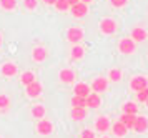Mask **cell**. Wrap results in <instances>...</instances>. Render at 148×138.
<instances>
[{
    "label": "cell",
    "mask_w": 148,
    "mask_h": 138,
    "mask_svg": "<svg viewBox=\"0 0 148 138\" xmlns=\"http://www.w3.org/2000/svg\"><path fill=\"white\" fill-rule=\"evenodd\" d=\"M37 133L42 135V137H50L53 133V123L45 118L38 120V123H37Z\"/></svg>",
    "instance_id": "cell-1"
},
{
    "label": "cell",
    "mask_w": 148,
    "mask_h": 138,
    "mask_svg": "<svg viewBox=\"0 0 148 138\" xmlns=\"http://www.w3.org/2000/svg\"><path fill=\"white\" fill-rule=\"evenodd\" d=\"M118 50L123 55H132L136 50V45H135V42L132 38H121L118 42Z\"/></svg>",
    "instance_id": "cell-2"
},
{
    "label": "cell",
    "mask_w": 148,
    "mask_h": 138,
    "mask_svg": "<svg viewBox=\"0 0 148 138\" xmlns=\"http://www.w3.org/2000/svg\"><path fill=\"white\" fill-rule=\"evenodd\" d=\"M100 32L105 35H113L116 32V22L113 19H103L100 22Z\"/></svg>",
    "instance_id": "cell-3"
},
{
    "label": "cell",
    "mask_w": 148,
    "mask_h": 138,
    "mask_svg": "<svg viewBox=\"0 0 148 138\" xmlns=\"http://www.w3.org/2000/svg\"><path fill=\"white\" fill-rule=\"evenodd\" d=\"M67 40L70 43H78L83 40V30L78 27H70L67 30Z\"/></svg>",
    "instance_id": "cell-4"
},
{
    "label": "cell",
    "mask_w": 148,
    "mask_h": 138,
    "mask_svg": "<svg viewBox=\"0 0 148 138\" xmlns=\"http://www.w3.org/2000/svg\"><path fill=\"white\" fill-rule=\"evenodd\" d=\"M147 87H148V80L145 78V77H141V75L133 77V78L130 80V88H132L133 92H140V90L147 88Z\"/></svg>",
    "instance_id": "cell-5"
},
{
    "label": "cell",
    "mask_w": 148,
    "mask_h": 138,
    "mask_svg": "<svg viewBox=\"0 0 148 138\" xmlns=\"http://www.w3.org/2000/svg\"><path fill=\"white\" fill-rule=\"evenodd\" d=\"M90 88L93 90V93H98V95H100L101 92H105L108 88V80L105 78V77H98V78L93 80V83L90 85Z\"/></svg>",
    "instance_id": "cell-6"
},
{
    "label": "cell",
    "mask_w": 148,
    "mask_h": 138,
    "mask_svg": "<svg viewBox=\"0 0 148 138\" xmlns=\"http://www.w3.org/2000/svg\"><path fill=\"white\" fill-rule=\"evenodd\" d=\"M112 128V122H110V118L108 117H98V118L95 120V130L100 133H105L108 132Z\"/></svg>",
    "instance_id": "cell-7"
},
{
    "label": "cell",
    "mask_w": 148,
    "mask_h": 138,
    "mask_svg": "<svg viewBox=\"0 0 148 138\" xmlns=\"http://www.w3.org/2000/svg\"><path fill=\"white\" fill-rule=\"evenodd\" d=\"M70 10H72V15H73V17L82 19V17H85L88 13V5L83 3V2H78V3H75V5L70 7Z\"/></svg>",
    "instance_id": "cell-8"
},
{
    "label": "cell",
    "mask_w": 148,
    "mask_h": 138,
    "mask_svg": "<svg viewBox=\"0 0 148 138\" xmlns=\"http://www.w3.org/2000/svg\"><path fill=\"white\" fill-rule=\"evenodd\" d=\"M42 92H43V87H42V83L40 82H37V80H35L34 83L27 85V95L30 97V98H37V97H40Z\"/></svg>",
    "instance_id": "cell-9"
},
{
    "label": "cell",
    "mask_w": 148,
    "mask_h": 138,
    "mask_svg": "<svg viewBox=\"0 0 148 138\" xmlns=\"http://www.w3.org/2000/svg\"><path fill=\"white\" fill-rule=\"evenodd\" d=\"M18 72V67L12 63V62H7V63H3V65L0 67V73L3 75V77H15Z\"/></svg>",
    "instance_id": "cell-10"
},
{
    "label": "cell",
    "mask_w": 148,
    "mask_h": 138,
    "mask_svg": "<svg viewBox=\"0 0 148 138\" xmlns=\"http://www.w3.org/2000/svg\"><path fill=\"white\" fill-rule=\"evenodd\" d=\"M87 108L83 106H72V112H70V117L73 122H82V120L87 118Z\"/></svg>",
    "instance_id": "cell-11"
},
{
    "label": "cell",
    "mask_w": 148,
    "mask_h": 138,
    "mask_svg": "<svg viewBox=\"0 0 148 138\" xmlns=\"http://www.w3.org/2000/svg\"><path fill=\"white\" fill-rule=\"evenodd\" d=\"M147 38H148V32L145 28L135 27L133 30H132V40H133L135 43H136V42H145Z\"/></svg>",
    "instance_id": "cell-12"
},
{
    "label": "cell",
    "mask_w": 148,
    "mask_h": 138,
    "mask_svg": "<svg viewBox=\"0 0 148 138\" xmlns=\"http://www.w3.org/2000/svg\"><path fill=\"white\" fill-rule=\"evenodd\" d=\"M90 85H87V83H83V82H80V83H77V85L73 87V93L77 95V97H83V98H87L88 95H90Z\"/></svg>",
    "instance_id": "cell-13"
},
{
    "label": "cell",
    "mask_w": 148,
    "mask_h": 138,
    "mask_svg": "<svg viewBox=\"0 0 148 138\" xmlns=\"http://www.w3.org/2000/svg\"><path fill=\"white\" fill-rule=\"evenodd\" d=\"M58 78H60L62 83H73L75 82V72L70 70V68H63V70H60V73H58Z\"/></svg>",
    "instance_id": "cell-14"
},
{
    "label": "cell",
    "mask_w": 148,
    "mask_h": 138,
    "mask_svg": "<svg viewBox=\"0 0 148 138\" xmlns=\"http://www.w3.org/2000/svg\"><path fill=\"white\" fill-rule=\"evenodd\" d=\"M133 130L136 133H145L148 130V118L147 117H136L135 120V125H133Z\"/></svg>",
    "instance_id": "cell-15"
},
{
    "label": "cell",
    "mask_w": 148,
    "mask_h": 138,
    "mask_svg": "<svg viewBox=\"0 0 148 138\" xmlns=\"http://www.w3.org/2000/svg\"><path fill=\"white\" fill-rule=\"evenodd\" d=\"M47 48L45 47H35L34 50H32V58L35 62H45L47 60Z\"/></svg>",
    "instance_id": "cell-16"
},
{
    "label": "cell",
    "mask_w": 148,
    "mask_h": 138,
    "mask_svg": "<svg viewBox=\"0 0 148 138\" xmlns=\"http://www.w3.org/2000/svg\"><path fill=\"white\" fill-rule=\"evenodd\" d=\"M112 132H113L115 137H120V138H121V137H125V135L128 133V128L123 125V123H121L120 120H118V122L112 123Z\"/></svg>",
    "instance_id": "cell-17"
},
{
    "label": "cell",
    "mask_w": 148,
    "mask_h": 138,
    "mask_svg": "<svg viewBox=\"0 0 148 138\" xmlns=\"http://www.w3.org/2000/svg\"><path fill=\"white\" fill-rule=\"evenodd\" d=\"M85 100H87V108H98L101 105V98L98 93H90Z\"/></svg>",
    "instance_id": "cell-18"
},
{
    "label": "cell",
    "mask_w": 148,
    "mask_h": 138,
    "mask_svg": "<svg viewBox=\"0 0 148 138\" xmlns=\"http://www.w3.org/2000/svg\"><path fill=\"white\" fill-rule=\"evenodd\" d=\"M135 120H136V115H128V113H121V117H120V122H121V123H123L125 126H127L128 130H133Z\"/></svg>",
    "instance_id": "cell-19"
},
{
    "label": "cell",
    "mask_w": 148,
    "mask_h": 138,
    "mask_svg": "<svg viewBox=\"0 0 148 138\" xmlns=\"http://www.w3.org/2000/svg\"><path fill=\"white\" fill-rule=\"evenodd\" d=\"M121 112L128 113V115H136L138 113V105L135 102H127V103H123V106H121Z\"/></svg>",
    "instance_id": "cell-20"
},
{
    "label": "cell",
    "mask_w": 148,
    "mask_h": 138,
    "mask_svg": "<svg viewBox=\"0 0 148 138\" xmlns=\"http://www.w3.org/2000/svg\"><path fill=\"white\" fill-rule=\"evenodd\" d=\"M45 113H47V110H45L43 105H34L32 106V117H34V118L42 120L43 117H45Z\"/></svg>",
    "instance_id": "cell-21"
},
{
    "label": "cell",
    "mask_w": 148,
    "mask_h": 138,
    "mask_svg": "<svg viewBox=\"0 0 148 138\" xmlns=\"http://www.w3.org/2000/svg\"><path fill=\"white\" fill-rule=\"evenodd\" d=\"M83 55H85V50H83L82 45H73L72 47V53H70L72 60H80V58H83Z\"/></svg>",
    "instance_id": "cell-22"
},
{
    "label": "cell",
    "mask_w": 148,
    "mask_h": 138,
    "mask_svg": "<svg viewBox=\"0 0 148 138\" xmlns=\"http://www.w3.org/2000/svg\"><path fill=\"white\" fill-rule=\"evenodd\" d=\"M20 82H22V85H30V83H34L35 82V73L34 72H23L20 75Z\"/></svg>",
    "instance_id": "cell-23"
},
{
    "label": "cell",
    "mask_w": 148,
    "mask_h": 138,
    "mask_svg": "<svg viewBox=\"0 0 148 138\" xmlns=\"http://www.w3.org/2000/svg\"><path fill=\"white\" fill-rule=\"evenodd\" d=\"M108 78L112 80V82H120L121 80V70L120 68H112V70L108 72Z\"/></svg>",
    "instance_id": "cell-24"
},
{
    "label": "cell",
    "mask_w": 148,
    "mask_h": 138,
    "mask_svg": "<svg viewBox=\"0 0 148 138\" xmlns=\"http://www.w3.org/2000/svg\"><path fill=\"white\" fill-rule=\"evenodd\" d=\"M0 7L3 10H14L17 7V0H0Z\"/></svg>",
    "instance_id": "cell-25"
},
{
    "label": "cell",
    "mask_w": 148,
    "mask_h": 138,
    "mask_svg": "<svg viewBox=\"0 0 148 138\" xmlns=\"http://www.w3.org/2000/svg\"><path fill=\"white\" fill-rule=\"evenodd\" d=\"M72 106H83V108H87V100L83 98V97L73 95V98H72Z\"/></svg>",
    "instance_id": "cell-26"
},
{
    "label": "cell",
    "mask_w": 148,
    "mask_h": 138,
    "mask_svg": "<svg viewBox=\"0 0 148 138\" xmlns=\"http://www.w3.org/2000/svg\"><path fill=\"white\" fill-rule=\"evenodd\" d=\"M55 8H57L58 12H67L68 8H70V5H68L67 0H57V2H55Z\"/></svg>",
    "instance_id": "cell-27"
},
{
    "label": "cell",
    "mask_w": 148,
    "mask_h": 138,
    "mask_svg": "<svg viewBox=\"0 0 148 138\" xmlns=\"http://www.w3.org/2000/svg\"><path fill=\"white\" fill-rule=\"evenodd\" d=\"M136 98H138V102H141V103L147 102L148 100V87L143 88V90H140V92H136Z\"/></svg>",
    "instance_id": "cell-28"
},
{
    "label": "cell",
    "mask_w": 148,
    "mask_h": 138,
    "mask_svg": "<svg viewBox=\"0 0 148 138\" xmlns=\"http://www.w3.org/2000/svg\"><path fill=\"white\" fill-rule=\"evenodd\" d=\"M10 106V98L7 95H0V110H7Z\"/></svg>",
    "instance_id": "cell-29"
},
{
    "label": "cell",
    "mask_w": 148,
    "mask_h": 138,
    "mask_svg": "<svg viewBox=\"0 0 148 138\" xmlns=\"http://www.w3.org/2000/svg\"><path fill=\"white\" fill-rule=\"evenodd\" d=\"M38 5V2L37 0H23V7L27 8V10H35Z\"/></svg>",
    "instance_id": "cell-30"
},
{
    "label": "cell",
    "mask_w": 148,
    "mask_h": 138,
    "mask_svg": "<svg viewBox=\"0 0 148 138\" xmlns=\"http://www.w3.org/2000/svg\"><path fill=\"white\" fill-rule=\"evenodd\" d=\"M80 138H97V137H95L93 130H88V128H85V130L80 133Z\"/></svg>",
    "instance_id": "cell-31"
},
{
    "label": "cell",
    "mask_w": 148,
    "mask_h": 138,
    "mask_svg": "<svg viewBox=\"0 0 148 138\" xmlns=\"http://www.w3.org/2000/svg\"><path fill=\"white\" fill-rule=\"evenodd\" d=\"M110 3L116 8H121V7H125L128 3V0H110Z\"/></svg>",
    "instance_id": "cell-32"
},
{
    "label": "cell",
    "mask_w": 148,
    "mask_h": 138,
    "mask_svg": "<svg viewBox=\"0 0 148 138\" xmlns=\"http://www.w3.org/2000/svg\"><path fill=\"white\" fill-rule=\"evenodd\" d=\"M55 2L57 0H43V3H47V5H55Z\"/></svg>",
    "instance_id": "cell-33"
},
{
    "label": "cell",
    "mask_w": 148,
    "mask_h": 138,
    "mask_svg": "<svg viewBox=\"0 0 148 138\" xmlns=\"http://www.w3.org/2000/svg\"><path fill=\"white\" fill-rule=\"evenodd\" d=\"M67 2H68V5L72 7V5H75V3H78L80 0H67Z\"/></svg>",
    "instance_id": "cell-34"
},
{
    "label": "cell",
    "mask_w": 148,
    "mask_h": 138,
    "mask_svg": "<svg viewBox=\"0 0 148 138\" xmlns=\"http://www.w3.org/2000/svg\"><path fill=\"white\" fill-rule=\"evenodd\" d=\"M80 2H83V3H90V2H93V0H80Z\"/></svg>",
    "instance_id": "cell-35"
},
{
    "label": "cell",
    "mask_w": 148,
    "mask_h": 138,
    "mask_svg": "<svg viewBox=\"0 0 148 138\" xmlns=\"http://www.w3.org/2000/svg\"><path fill=\"white\" fill-rule=\"evenodd\" d=\"M2 42H3V40H2V35H0V47H2Z\"/></svg>",
    "instance_id": "cell-36"
},
{
    "label": "cell",
    "mask_w": 148,
    "mask_h": 138,
    "mask_svg": "<svg viewBox=\"0 0 148 138\" xmlns=\"http://www.w3.org/2000/svg\"><path fill=\"white\" fill-rule=\"evenodd\" d=\"M145 103H147V106H148V100H147V102H145Z\"/></svg>",
    "instance_id": "cell-37"
},
{
    "label": "cell",
    "mask_w": 148,
    "mask_h": 138,
    "mask_svg": "<svg viewBox=\"0 0 148 138\" xmlns=\"http://www.w3.org/2000/svg\"><path fill=\"white\" fill-rule=\"evenodd\" d=\"M103 138H110V137H103Z\"/></svg>",
    "instance_id": "cell-38"
}]
</instances>
